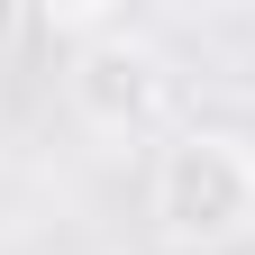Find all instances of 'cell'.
<instances>
[{
	"label": "cell",
	"instance_id": "obj_2",
	"mask_svg": "<svg viewBox=\"0 0 255 255\" xmlns=\"http://www.w3.org/2000/svg\"><path fill=\"white\" fill-rule=\"evenodd\" d=\"M164 101H173V64L128 27H110V37H91L73 55V110L101 137H146L164 119Z\"/></svg>",
	"mask_w": 255,
	"mask_h": 255
},
{
	"label": "cell",
	"instance_id": "obj_1",
	"mask_svg": "<svg viewBox=\"0 0 255 255\" xmlns=\"http://www.w3.org/2000/svg\"><path fill=\"white\" fill-rule=\"evenodd\" d=\"M155 219L173 246H237L255 228V146L228 128H182L155 155Z\"/></svg>",
	"mask_w": 255,
	"mask_h": 255
}]
</instances>
